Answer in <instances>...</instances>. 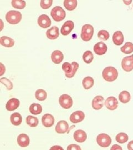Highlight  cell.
<instances>
[{"mask_svg":"<svg viewBox=\"0 0 133 150\" xmlns=\"http://www.w3.org/2000/svg\"><path fill=\"white\" fill-rule=\"evenodd\" d=\"M110 150H122V149L120 146L115 144L112 146Z\"/></svg>","mask_w":133,"mask_h":150,"instance_id":"cell-40","label":"cell"},{"mask_svg":"<svg viewBox=\"0 0 133 150\" xmlns=\"http://www.w3.org/2000/svg\"><path fill=\"white\" fill-rule=\"evenodd\" d=\"M122 69L126 72H130L133 70V54L125 57L122 61Z\"/></svg>","mask_w":133,"mask_h":150,"instance_id":"cell-7","label":"cell"},{"mask_svg":"<svg viewBox=\"0 0 133 150\" xmlns=\"http://www.w3.org/2000/svg\"><path fill=\"white\" fill-rule=\"evenodd\" d=\"M43 125L46 127H51L54 123V118L52 115L47 113L43 116L42 118Z\"/></svg>","mask_w":133,"mask_h":150,"instance_id":"cell-13","label":"cell"},{"mask_svg":"<svg viewBox=\"0 0 133 150\" xmlns=\"http://www.w3.org/2000/svg\"><path fill=\"white\" fill-rule=\"evenodd\" d=\"M94 59L93 54L91 51H87L83 55V59L86 64H91Z\"/></svg>","mask_w":133,"mask_h":150,"instance_id":"cell-32","label":"cell"},{"mask_svg":"<svg viewBox=\"0 0 133 150\" xmlns=\"http://www.w3.org/2000/svg\"><path fill=\"white\" fill-rule=\"evenodd\" d=\"M124 2L125 4H126V3L127 2V5H130V3L132 2V1H130L129 2H128V1H124Z\"/></svg>","mask_w":133,"mask_h":150,"instance_id":"cell-44","label":"cell"},{"mask_svg":"<svg viewBox=\"0 0 133 150\" xmlns=\"http://www.w3.org/2000/svg\"><path fill=\"white\" fill-rule=\"evenodd\" d=\"M35 97L38 101H42L47 98V93L43 89H38L35 93Z\"/></svg>","mask_w":133,"mask_h":150,"instance_id":"cell-29","label":"cell"},{"mask_svg":"<svg viewBox=\"0 0 133 150\" xmlns=\"http://www.w3.org/2000/svg\"><path fill=\"white\" fill-rule=\"evenodd\" d=\"M122 53L125 54H129L133 52V43L132 42H126L125 45L120 48Z\"/></svg>","mask_w":133,"mask_h":150,"instance_id":"cell-30","label":"cell"},{"mask_svg":"<svg viewBox=\"0 0 133 150\" xmlns=\"http://www.w3.org/2000/svg\"><path fill=\"white\" fill-rule=\"evenodd\" d=\"M74 139L77 142H84L87 139V134L84 131L78 129L74 133Z\"/></svg>","mask_w":133,"mask_h":150,"instance_id":"cell-17","label":"cell"},{"mask_svg":"<svg viewBox=\"0 0 133 150\" xmlns=\"http://www.w3.org/2000/svg\"><path fill=\"white\" fill-rule=\"evenodd\" d=\"M20 101L16 98L10 99L6 105V108L7 110L12 111L16 110L20 106Z\"/></svg>","mask_w":133,"mask_h":150,"instance_id":"cell-16","label":"cell"},{"mask_svg":"<svg viewBox=\"0 0 133 150\" xmlns=\"http://www.w3.org/2000/svg\"><path fill=\"white\" fill-rule=\"evenodd\" d=\"M113 41L117 46L121 45L124 42V36L122 32L120 31L114 32L113 36Z\"/></svg>","mask_w":133,"mask_h":150,"instance_id":"cell-21","label":"cell"},{"mask_svg":"<svg viewBox=\"0 0 133 150\" xmlns=\"http://www.w3.org/2000/svg\"><path fill=\"white\" fill-rule=\"evenodd\" d=\"M51 15L54 21L59 22L64 20L66 16V13L61 7L56 6L51 12Z\"/></svg>","mask_w":133,"mask_h":150,"instance_id":"cell-4","label":"cell"},{"mask_svg":"<svg viewBox=\"0 0 133 150\" xmlns=\"http://www.w3.org/2000/svg\"><path fill=\"white\" fill-rule=\"evenodd\" d=\"M82 84L85 90L90 89L94 85V79L89 76L86 77L82 81Z\"/></svg>","mask_w":133,"mask_h":150,"instance_id":"cell-27","label":"cell"},{"mask_svg":"<svg viewBox=\"0 0 133 150\" xmlns=\"http://www.w3.org/2000/svg\"><path fill=\"white\" fill-rule=\"evenodd\" d=\"M94 28L89 24H85L82 29L80 35L81 38L84 41H90L93 36Z\"/></svg>","mask_w":133,"mask_h":150,"instance_id":"cell-3","label":"cell"},{"mask_svg":"<svg viewBox=\"0 0 133 150\" xmlns=\"http://www.w3.org/2000/svg\"><path fill=\"white\" fill-rule=\"evenodd\" d=\"M109 33L106 30H101L98 33V38L102 41H106L109 38Z\"/></svg>","mask_w":133,"mask_h":150,"instance_id":"cell-34","label":"cell"},{"mask_svg":"<svg viewBox=\"0 0 133 150\" xmlns=\"http://www.w3.org/2000/svg\"><path fill=\"white\" fill-rule=\"evenodd\" d=\"M26 122L31 127H37L39 123L38 119L36 117L32 116H28L26 118Z\"/></svg>","mask_w":133,"mask_h":150,"instance_id":"cell-28","label":"cell"},{"mask_svg":"<svg viewBox=\"0 0 133 150\" xmlns=\"http://www.w3.org/2000/svg\"><path fill=\"white\" fill-rule=\"evenodd\" d=\"M72 64L73 66V70L72 71V72L69 74V75H65V76L67 77V78H72L75 76V73L77 72V70L79 68V64L76 62H73L72 63Z\"/></svg>","mask_w":133,"mask_h":150,"instance_id":"cell-37","label":"cell"},{"mask_svg":"<svg viewBox=\"0 0 133 150\" xmlns=\"http://www.w3.org/2000/svg\"><path fill=\"white\" fill-rule=\"evenodd\" d=\"M67 150H81L80 146L75 144L69 145L67 147Z\"/></svg>","mask_w":133,"mask_h":150,"instance_id":"cell-39","label":"cell"},{"mask_svg":"<svg viewBox=\"0 0 133 150\" xmlns=\"http://www.w3.org/2000/svg\"><path fill=\"white\" fill-rule=\"evenodd\" d=\"M97 144L102 147H108L112 143L111 137L106 134H99L96 137Z\"/></svg>","mask_w":133,"mask_h":150,"instance_id":"cell-5","label":"cell"},{"mask_svg":"<svg viewBox=\"0 0 133 150\" xmlns=\"http://www.w3.org/2000/svg\"><path fill=\"white\" fill-rule=\"evenodd\" d=\"M59 103L63 108L69 109L73 105V100L72 97L68 95L63 94L59 97Z\"/></svg>","mask_w":133,"mask_h":150,"instance_id":"cell-6","label":"cell"},{"mask_svg":"<svg viewBox=\"0 0 133 150\" xmlns=\"http://www.w3.org/2000/svg\"><path fill=\"white\" fill-rule=\"evenodd\" d=\"M75 27L74 22L72 21H67L65 22L61 28V32L63 36H67L69 35Z\"/></svg>","mask_w":133,"mask_h":150,"instance_id":"cell-10","label":"cell"},{"mask_svg":"<svg viewBox=\"0 0 133 150\" xmlns=\"http://www.w3.org/2000/svg\"><path fill=\"white\" fill-rule=\"evenodd\" d=\"M52 0H42L41 1V7L43 9H48L52 5Z\"/></svg>","mask_w":133,"mask_h":150,"instance_id":"cell-38","label":"cell"},{"mask_svg":"<svg viewBox=\"0 0 133 150\" xmlns=\"http://www.w3.org/2000/svg\"><path fill=\"white\" fill-rule=\"evenodd\" d=\"M128 150H133V141H130L127 145Z\"/></svg>","mask_w":133,"mask_h":150,"instance_id":"cell-42","label":"cell"},{"mask_svg":"<svg viewBox=\"0 0 133 150\" xmlns=\"http://www.w3.org/2000/svg\"><path fill=\"white\" fill-rule=\"evenodd\" d=\"M119 99L120 102L123 103H127L130 101V94L128 91H122L119 95Z\"/></svg>","mask_w":133,"mask_h":150,"instance_id":"cell-26","label":"cell"},{"mask_svg":"<svg viewBox=\"0 0 133 150\" xmlns=\"http://www.w3.org/2000/svg\"><path fill=\"white\" fill-rule=\"evenodd\" d=\"M94 51L98 55H102L106 54L107 51V46L106 43L103 42L96 43L94 46Z\"/></svg>","mask_w":133,"mask_h":150,"instance_id":"cell-15","label":"cell"},{"mask_svg":"<svg viewBox=\"0 0 133 150\" xmlns=\"http://www.w3.org/2000/svg\"><path fill=\"white\" fill-rule=\"evenodd\" d=\"M62 70L64 71L65 75H69L73 70V66L69 62H64L62 64Z\"/></svg>","mask_w":133,"mask_h":150,"instance_id":"cell-35","label":"cell"},{"mask_svg":"<svg viewBox=\"0 0 133 150\" xmlns=\"http://www.w3.org/2000/svg\"><path fill=\"white\" fill-rule=\"evenodd\" d=\"M37 22L39 26L43 28H48L51 25V21L50 18L45 14L39 16Z\"/></svg>","mask_w":133,"mask_h":150,"instance_id":"cell-8","label":"cell"},{"mask_svg":"<svg viewBox=\"0 0 133 150\" xmlns=\"http://www.w3.org/2000/svg\"><path fill=\"white\" fill-rule=\"evenodd\" d=\"M68 129L69 125L65 121H60L56 126V131L59 134L67 132L68 131Z\"/></svg>","mask_w":133,"mask_h":150,"instance_id":"cell-11","label":"cell"},{"mask_svg":"<svg viewBox=\"0 0 133 150\" xmlns=\"http://www.w3.org/2000/svg\"><path fill=\"white\" fill-rule=\"evenodd\" d=\"M49 150H64V149L60 146H53V147H52Z\"/></svg>","mask_w":133,"mask_h":150,"instance_id":"cell-41","label":"cell"},{"mask_svg":"<svg viewBox=\"0 0 133 150\" xmlns=\"http://www.w3.org/2000/svg\"><path fill=\"white\" fill-rule=\"evenodd\" d=\"M59 28L57 26H53L46 32L47 37L50 40H55L59 37Z\"/></svg>","mask_w":133,"mask_h":150,"instance_id":"cell-20","label":"cell"},{"mask_svg":"<svg viewBox=\"0 0 133 150\" xmlns=\"http://www.w3.org/2000/svg\"><path fill=\"white\" fill-rule=\"evenodd\" d=\"M105 105L109 110H115L118 107V101L117 99L114 97H109L105 101Z\"/></svg>","mask_w":133,"mask_h":150,"instance_id":"cell-12","label":"cell"},{"mask_svg":"<svg viewBox=\"0 0 133 150\" xmlns=\"http://www.w3.org/2000/svg\"><path fill=\"white\" fill-rule=\"evenodd\" d=\"M64 6L67 10L68 11H73L77 6V0H65Z\"/></svg>","mask_w":133,"mask_h":150,"instance_id":"cell-25","label":"cell"},{"mask_svg":"<svg viewBox=\"0 0 133 150\" xmlns=\"http://www.w3.org/2000/svg\"><path fill=\"white\" fill-rule=\"evenodd\" d=\"M11 122L15 126H19L22 122V116L18 112L13 113L12 114L10 117Z\"/></svg>","mask_w":133,"mask_h":150,"instance_id":"cell-23","label":"cell"},{"mask_svg":"<svg viewBox=\"0 0 133 150\" xmlns=\"http://www.w3.org/2000/svg\"><path fill=\"white\" fill-rule=\"evenodd\" d=\"M29 110L32 115H39L42 112V107L40 104L33 103L30 106Z\"/></svg>","mask_w":133,"mask_h":150,"instance_id":"cell-24","label":"cell"},{"mask_svg":"<svg viewBox=\"0 0 133 150\" xmlns=\"http://www.w3.org/2000/svg\"><path fill=\"white\" fill-rule=\"evenodd\" d=\"M30 138L26 134H22L17 137V143L21 147H26L30 144Z\"/></svg>","mask_w":133,"mask_h":150,"instance_id":"cell-14","label":"cell"},{"mask_svg":"<svg viewBox=\"0 0 133 150\" xmlns=\"http://www.w3.org/2000/svg\"><path fill=\"white\" fill-rule=\"evenodd\" d=\"M1 64V72L0 76H2L3 74L5 72V67L2 64Z\"/></svg>","mask_w":133,"mask_h":150,"instance_id":"cell-43","label":"cell"},{"mask_svg":"<svg viewBox=\"0 0 133 150\" xmlns=\"http://www.w3.org/2000/svg\"><path fill=\"white\" fill-rule=\"evenodd\" d=\"M11 4L13 8L17 9H23L26 5V2L22 0H13Z\"/></svg>","mask_w":133,"mask_h":150,"instance_id":"cell-31","label":"cell"},{"mask_svg":"<svg viewBox=\"0 0 133 150\" xmlns=\"http://www.w3.org/2000/svg\"><path fill=\"white\" fill-rule=\"evenodd\" d=\"M85 115L82 111H77L73 113L70 116V121L73 123H79L83 121Z\"/></svg>","mask_w":133,"mask_h":150,"instance_id":"cell-9","label":"cell"},{"mask_svg":"<svg viewBox=\"0 0 133 150\" xmlns=\"http://www.w3.org/2000/svg\"><path fill=\"white\" fill-rule=\"evenodd\" d=\"M104 97L101 96L95 97L92 101V107L96 110H99L103 107Z\"/></svg>","mask_w":133,"mask_h":150,"instance_id":"cell-19","label":"cell"},{"mask_svg":"<svg viewBox=\"0 0 133 150\" xmlns=\"http://www.w3.org/2000/svg\"><path fill=\"white\" fill-rule=\"evenodd\" d=\"M0 82L6 86L7 89L8 90H11L13 88L12 83L11 82V81L9 80L6 77L1 78L0 80Z\"/></svg>","mask_w":133,"mask_h":150,"instance_id":"cell-36","label":"cell"},{"mask_svg":"<svg viewBox=\"0 0 133 150\" xmlns=\"http://www.w3.org/2000/svg\"><path fill=\"white\" fill-rule=\"evenodd\" d=\"M102 76L103 79L108 82H113L117 79L118 72L115 68L113 67H107L103 71Z\"/></svg>","mask_w":133,"mask_h":150,"instance_id":"cell-1","label":"cell"},{"mask_svg":"<svg viewBox=\"0 0 133 150\" xmlns=\"http://www.w3.org/2000/svg\"><path fill=\"white\" fill-rule=\"evenodd\" d=\"M51 59L55 64H59L64 59V56L60 51L56 50L53 51L51 55Z\"/></svg>","mask_w":133,"mask_h":150,"instance_id":"cell-18","label":"cell"},{"mask_svg":"<svg viewBox=\"0 0 133 150\" xmlns=\"http://www.w3.org/2000/svg\"><path fill=\"white\" fill-rule=\"evenodd\" d=\"M115 139L118 142H119L120 144H124L128 141L129 137H128V134H126L125 133H123V132H121V133L118 134L116 136Z\"/></svg>","mask_w":133,"mask_h":150,"instance_id":"cell-33","label":"cell"},{"mask_svg":"<svg viewBox=\"0 0 133 150\" xmlns=\"http://www.w3.org/2000/svg\"><path fill=\"white\" fill-rule=\"evenodd\" d=\"M1 45L5 47H12L15 45L14 40L11 38L2 36L0 38Z\"/></svg>","mask_w":133,"mask_h":150,"instance_id":"cell-22","label":"cell"},{"mask_svg":"<svg viewBox=\"0 0 133 150\" xmlns=\"http://www.w3.org/2000/svg\"><path fill=\"white\" fill-rule=\"evenodd\" d=\"M22 15L20 12L17 11H8L6 15V20L10 24H17L21 21Z\"/></svg>","mask_w":133,"mask_h":150,"instance_id":"cell-2","label":"cell"}]
</instances>
